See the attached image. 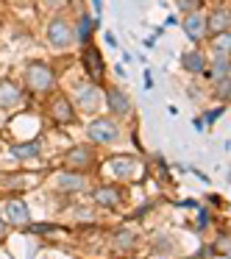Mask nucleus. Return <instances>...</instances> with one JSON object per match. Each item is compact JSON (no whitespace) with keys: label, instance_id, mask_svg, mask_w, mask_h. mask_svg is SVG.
<instances>
[{"label":"nucleus","instance_id":"1","mask_svg":"<svg viewBox=\"0 0 231 259\" xmlns=\"http://www.w3.org/2000/svg\"><path fill=\"white\" fill-rule=\"evenodd\" d=\"M23 90L31 95H51L56 90V73L48 62H31L23 70Z\"/></svg>","mask_w":231,"mask_h":259},{"label":"nucleus","instance_id":"2","mask_svg":"<svg viewBox=\"0 0 231 259\" xmlns=\"http://www.w3.org/2000/svg\"><path fill=\"white\" fill-rule=\"evenodd\" d=\"M42 109H45V114H48V117H51L56 125H73L75 117H78V112H75V103L70 101L64 92H56V90H53L51 95H45Z\"/></svg>","mask_w":231,"mask_h":259},{"label":"nucleus","instance_id":"3","mask_svg":"<svg viewBox=\"0 0 231 259\" xmlns=\"http://www.w3.org/2000/svg\"><path fill=\"white\" fill-rule=\"evenodd\" d=\"M86 137L92 145H114L120 140V125L112 117H98L86 125Z\"/></svg>","mask_w":231,"mask_h":259},{"label":"nucleus","instance_id":"4","mask_svg":"<svg viewBox=\"0 0 231 259\" xmlns=\"http://www.w3.org/2000/svg\"><path fill=\"white\" fill-rule=\"evenodd\" d=\"M45 36H48V42H51V48L64 51V48H70L75 42L73 23H70V20H64V17H53L51 23H48V28H45Z\"/></svg>","mask_w":231,"mask_h":259},{"label":"nucleus","instance_id":"5","mask_svg":"<svg viewBox=\"0 0 231 259\" xmlns=\"http://www.w3.org/2000/svg\"><path fill=\"white\" fill-rule=\"evenodd\" d=\"M3 212H6V223L12 226V229H25V226L31 223V209H28V203L23 201V195H9Z\"/></svg>","mask_w":231,"mask_h":259},{"label":"nucleus","instance_id":"6","mask_svg":"<svg viewBox=\"0 0 231 259\" xmlns=\"http://www.w3.org/2000/svg\"><path fill=\"white\" fill-rule=\"evenodd\" d=\"M64 167L75 170V173H86L95 167V151L89 145H75L64 153Z\"/></svg>","mask_w":231,"mask_h":259},{"label":"nucleus","instance_id":"7","mask_svg":"<svg viewBox=\"0 0 231 259\" xmlns=\"http://www.w3.org/2000/svg\"><path fill=\"white\" fill-rule=\"evenodd\" d=\"M106 170L112 173V179H134L142 173V162L136 156H112L106 162Z\"/></svg>","mask_w":231,"mask_h":259},{"label":"nucleus","instance_id":"8","mask_svg":"<svg viewBox=\"0 0 231 259\" xmlns=\"http://www.w3.org/2000/svg\"><path fill=\"white\" fill-rule=\"evenodd\" d=\"M23 95H25L23 84H17L12 78H0V112L17 109L23 103Z\"/></svg>","mask_w":231,"mask_h":259},{"label":"nucleus","instance_id":"9","mask_svg":"<svg viewBox=\"0 0 231 259\" xmlns=\"http://www.w3.org/2000/svg\"><path fill=\"white\" fill-rule=\"evenodd\" d=\"M89 198H92V203H98V206H103V209H114L123 201V190L114 187V184H101V187L92 190Z\"/></svg>","mask_w":231,"mask_h":259},{"label":"nucleus","instance_id":"10","mask_svg":"<svg viewBox=\"0 0 231 259\" xmlns=\"http://www.w3.org/2000/svg\"><path fill=\"white\" fill-rule=\"evenodd\" d=\"M84 173H75V170H64V173H59L56 179H53V187H56L59 192H81L86 187V181L81 179Z\"/></svg>","mask_w":231,"mask_h":259},{"label":"nucleus","instance_id":"11","mask_svg":"<svg viewBox=\"0 0 231 259\" xmlns=\"http://www.w3.org/2000/svg\"><path fill=\"white\" fill-rule=\"evenodd\" d=\"M184 31H187V36H190L192 42H201L203 36L209 34V28H206V17H203L201 12H190L184 17Z\"/></svg>","mask_w":231,"mask_h":259},{"label":"nucleus","instance_id":"12","mask_svg":"<svg viewBox=\"0 0 231 259\" xmlns=\"http://www.w3.org/2000/svg\"><path fill=\"white\" fill-rule=\"evenodd\" d=\"M84 70H86V75H89L92 81L103 78V59H101V53H98L95 45L84 48Z\"/></svg>","mask_w":231,"mask_h":259},{"label":"nucleus","instance_id":"13","mask_svg":"<svg viewBox=\"0 0 231 259\" xmlns=\"http://www.w3.org/2000/svg\"><path fill=\"white\" fill-rule=\"evenodd\" d=\"M206 28H209V34H212V36L228 31L231 28V12H228V9H214V12L206 17Z\"/></svg>","mask_w":231,"mask_h":259},{"label":"nucleus","instance_id":"14","mask_svg":"<svg viewBox=\"0 0 231 259\" xmlns=\"http://www.w3.org/2000/svg\"><path fill=\"white\" fill-rule=\"evenodd\" d=\"M106 103H109V109H112L114 114H128V109H131L128 95H125L123 90H117V87H109V92H106Z\"/></svg>","mask_w":231,"mask_h":259},{"label":"nucleus","instance_id":"15","mask_svg":"<svg viewBox=\"0 0 231 259\" xmlns=\"http://www.w3.org/2000/svg\"><path fill=\"white\" fill-rule=\"evenodd\" d=\"M101 106V92H98L95 84L89 87H81V98H78V109L81 112H95Z\"/></svg>","mask_w":231,"mask_h":259},{"label":"nucleus","instance_id":"16","mask_svg":"<svg viewBox=\"0 0 231 259\" xmlns=\"http://www.w3.org/2000/svg\"><path fill=\"white\" fill-rule=\"evenodd\" d=\"M212 51H214V56H231V31L214 34V39H212Z\"/></svg>","mask_w":231,"mask_h":259},{"label":"nucleus","instance_id":"17","mask_svg":"<svg viewBox=\"0 0 231 259\" xmlns=\"http://www.w3.org/2000/svg\"><path fill=\"white\" fill-rule=\"evenodd\" d=\"M39 151H42V145H39L36 140H34V142H23V145H14V148H12V153L20 159V162H23V159H34V156H39Z\"/></svg>","mask_w":231,"mask_h":259},{"label":"nucleus","instance_id":"18","mask_svg":"<svg viewBox=\"0 0 231 259\" xmlns=\"http://www.w3.org/2000/svg\"><path fill=\"white\" fill-rule=\"evenodd\" d=\"M134 242H136L134 231L120 229V231H114V234H112V245H114V248H120V251H128V248H134Z\"/></svg>","mask_w":231,"mask_h":259},{"label":"nucleus","instance_id":"19","mask_svg":"<svg viewBox=\"0 0 231 259\" xmlns=\"http://www.w3.org/2000/svg\"><path fill=\"white\" fill-rule=\"evenodd\" d=\"M181 62H184L187 70H192V73H201V70H206V62H203L201 51H190L181 56Z\"/></svg>","mask_w":231,"mask_h":259},{"label":"nucleus","instance_id":"20","mask_svg":"<svg viewBox=\"0 0 231 259\" xmlns=\"http://www.w3.org/2000/svg\"><path fill=\"white\" fill-rule=\"evenodd\" d=\"M212 75L214 78H225L228 75V56H214V64H212Z\"/></svg>","mask_w":231,"mask_h":259},{"label":"nucleus","instance_id":"21","mask_svg":"<svg viewBox=\"0 0 231 259\" xmlns=\"http://www.w3.org/2000/svg\"><path fill=\"white\" fill-rule=\"evenodd\" d=\"M220 251H225L231 256V234H225V237H220Z\"/></svg>","mask_w":231,"mask_h":259},{"label":"nucleus","instance_id":"22","mask_svg":"<svg viewBox=\"0 0 231 259\" xmlns=\"http://www.w3.org/2000/svg\"><path fill=\"white\" fill-rule=\"evenodd\" d=\"M9 231H12V226H9V223H6V218H3V220H0V242H3V240L9 237Z\"/></svg>","mask_w":231,"mask_h":259}]
</instances>
